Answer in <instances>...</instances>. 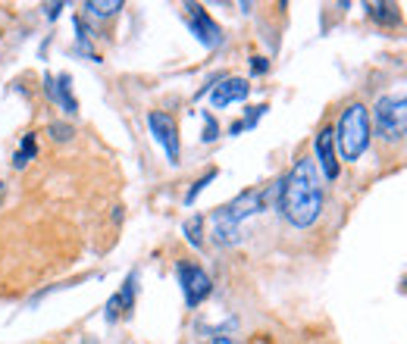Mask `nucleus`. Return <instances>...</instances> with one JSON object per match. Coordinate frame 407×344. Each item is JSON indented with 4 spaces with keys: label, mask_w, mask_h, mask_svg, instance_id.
<instances>
[{
    "label": "nucleus",
    "mask_w": 407,
    "mask_h": 344,
    "mask_svg": "<svg viewBox=\"0 0 407 344\" xmlns=\"http://www.w3.org/2000/svg\"><path fill=\"white\" fill-rule=\"evenodd\" d=\"M135 282H138V275L132 273V275L126 279V285H122L119 295L110 297V304H107V319H110V323H116L122 313L132 310V304H135Z\"/></svg>",
    "instance_id": "nucleus-10"
},
{
    "label": "nucleus",
    "mask_w": 407,
    "mask_h": 344,
    "mask_svg": "<svg viewBox=\"0 0 407 344\" xmlns=\"http://www.w3.org/2000/svg\"><path fill=\"white\" fill-rule=\"evenodd\" d=\"M213 179H216V170H207V172H204V179H198V182H194V188H191V191L185 194V203H194V197H198V194L204 191V188H207L210 182H213Z\"/></svg>",
    "instance_id": "nucleus-16"
},
{
    "label": "nucleus",
    "mask_w": 407,
    "mask_h": 344,
    "mask_svg": "<svg viewBox=\"0 0 407 344\" xmlns=\"http://www.w3.org/2000/svg\"><path fill=\"white\" fill-rule=\"evenodd\" d=\"M188 10V25H191V32H194V38H198L204 47H220L223 44V28L213 22V16H210L204 6L198 4H191V6H185Z\"/></svg>",
    "instance_id": "nucleus-5"
},
{
    "label": "nucleus",
    "mask_w": 407,
    "mask_h": 344,
    "mask_svg": "<svg viewBox=\"0 0 407 344\" xmlns=\"http://www.w3.org/2000/svg\"><path fill=\"white\" fill-rule=\"evenodd\" d=\"M201 229H204V219H201V216H191V219H188V223H185V238L191 241L194 247H201V244H204Z\"/></svg>",
    "instance_id": "nucleus-15"
},
{
    "label": "nucleus",
    "mask_w": 407,
    "mask_h": 344,
    "mask_svg": "<svg viewBox=\"0 0 407 344\" xmlns=\"http://www.w3.org/2000/svg\"><path fill=\"white\" fill-rule=\"evenodd\" d=\"M367 13H370V19L382 22V25H398V22H401V13L391 4H367Z\"/></svg>",
    "instance_id": "nucleus-13"
},
{
    "label": "nucleus",
    "mask_w": 407,
    "mask_h": 344,
    "mask_svg": "<svg viewBox=\"0 0 407 344\" xmlns=\"http://www.w3.org/2000/svg\"><path fill=\"white\" fill-rule=\"evenodd\" d=\"M373 122L385 141H395V138L407 135V88L401 94L395 91L379 97V104L373 109Z\"/></svg>",
    "instance_id": "nucleus-3"
},
{
    "label": "nucleus",
    "mask_w": 407,
    "mask_h": 344,
    "mask_svg": "<svg viewBox=\"0 0 407 344\" xmlns=\"http://www.w3.org/2000/svg\"><path fill=\"white\" fill-rule=\"evenodd\" d=\"M251 69H254V76H260V72H266V69H270V63H266V60H264V57H254Z\"/></svg>",
    "instance_id": "nucleus-20"
},
{
    "label": "nucleus",
    "mask_w": 407,
    "mask_h": 344,
    "mask_svg": "<svg viewBox=\"0 0 407 344\" xmlns=\"http://www.w3.org/2000/svg\"><path fill=\"white\" fill-rule=\"evenodd\" d=\"M264 113H266V107H251L248 119H244L242 126H244V129H254V126H257V119H260V116H264Z\"/></svg>",
    "instance_id": "nucleus-18"
},
{
    "label": "nucleus",
    "mask_w": 407,
    "mask_h": 344,
    "mask_svg": "<svg viewBox=\"0 0 407 344\" xmlns=\"http://www.w3.org/2000/svg\"><path fill=\"white\" fill-rule=\"evenodd\" d=\"M45 91H47L63 109H66L69 116L78 113V100H76V94H72V76H69V72H63L60 78L45 76Z\"/></svg>",
    "instance_id": "nucleus-9"
},
{
    "label": "nucleus",
    "mask_w": 407,
    "mask_h": 344,
    "mask_svg": "<svg viewBox=\"0 0 407 344\" xmlns=\"http://www.w3.org/2000/svg\"><path fill=\"white\" fill-rule=\"evenodd\" d=\"M35 157H38V138L23 135V144H19V150L13 153V166H16V170H25L28 160H35Z\"/></svg>",
    "instance_id": "nucleus-12"
},
{
    "label": "nucleus",
    "mask_w": 407,
    "mask_h": 344,
    "mask_svg": "<svg viewBox=\"0 0 407 344\" xmlns=\"http://www.w3.org/2000/svg\"><path fill=\"white\" fill-rule=\"evenodd\" d=\"M179 282H182V291H185V304L188 307L204 304L210 297V291H213L210 275L204 273L201 266H194V263H179Z\"/></svg>",
    "instance_id": "nucleus-4"
},
{
    "label": "nucleus",
    "mask_w": 407,
    "mask_h": 344,
    "mask_svg": "<svg viewBox=\"0 0 407 344\" xmlns=\"http://www.w3.org/2000/svg\"><path fill=\"white\" fill-rule=\"evenodd\" d=\"M216 135H220V126H216V119L210 113H204V141H216Z\"/></svg>",
    "instance_id": "nucleus-17"
},
{
    "label": "nucleus",
    "mask_w": 407,
    "mask_h": 344,
    "mask_svg": "<svg viewBox=\"0 0 407 344\" xmlns=\"http://www.w3.org/2000/svg\"><path fill=\"white\" fill-rule=\"evenodd\" d=\"M148 126H151V131H154L157 141L163 144L170 163H179V129H176V122H172V116L157 109V113L148 116Z\"/></svg>",
    "instance_id": "nucleus-6"
},
{
    "label": "nucleus",
    "mask_w": 407,
    "mask_h": 344,
    "mask_svg": "<svg viewBox=\"0 0 407 344\" xmlns=\"http://www.w3.org/2000/svg\"><path fill=\"white\" fill-rule=\"evenodd\" d=\"M336 141L341 157L351 163V160H360V153L370 148V109L363 104H351L341 113L338 129H336Z\"/></svg>",
    "instance_id": "nucleus-2"
},
{
    "label": "nucleus",
    "mask_w": 407,
    "mask_h": 344,
    "mask_svg": "<svg viewBox=\"0 0 407 344\" xmlns=\"http://www.w3.org/2000/svg\"><path fill=\"white\" fill-rule=\"evenodd\" d=\"M251 94V85L244 78H223L220 85H213V94H210V104L216 109L235 104V100H244Z\"/></svg>",
    "instance_id": "nucleus-8"
},
{
    "label": "nucleus",
    "mask_w": 407,
    "mask_h": 344,
    "mask_svg": "<svg viewBox=\"0 0 407 344\" xmlns=\"http://www.w3.org/2000/svg\"><path fill=\"white\" fill-rule=\"evenodd\" d=\"M60 10H63V4H47V16H50V19L60 16Z\"/></svg>",
    "instance_id": "nucleus-21"
},
{
    "label": "nucleus",
    "mask_w": 407,
    "mask_h": 344,
    "mask_svg": "<svg viewBox=\"0 0 407 344\" xmlns=\"http://www.w3.org/2000/svg\"><path fill=\"white\" fill-rule=\"evenodd\" d=\"M210 344H235V341H232V338H226V335H220V338H213Z\"/></svg>",
    "instance_id": "nucleus-22"
},
{
    "label": "nucleus",
    "mask_w": 407,
    "mask_h": 344,
    "mask_svg": "<svg viewBox=\"0 0 407 344\" xmlns=\"http://www.w3.org/2000/svg\"><path fill=\"white\" fill-rule=\"evenodd\" d=\"M85 10H88L91 16L107 19V16H113V13L122 10V0H88V4H85Z\"/></svg>",
    "instance_id": "nucleus-14"
},
{
    "label": "nucleus",
    "mask_w": 407,
    "mask_h": 344,
    "mask_svg": "<svg viewBox=\"0 0 407 344\" xmlns=\"http://www.w3.org/2000/svg\"><path fill=\"white\" fill-rule=\"evenodd\" d=\"M279 210L295 229H307L319 219L323 210V179H319L317 160L304 157L295 163L288 179L282 182L279 191Z\"/></svg>",
    "instance_id": "nucleus-1"
},
{
    "label": "nucleus",
    "mask_w": 407,
    "mask_h": 344,
    "mask_svg": "<svg viewBox=\"0 0 407 344\" xmlns=\"http://www.w3.org/2000/svg\"><path fill=\"white\" fill-rule=\"evenodd\" d=\"M210 223H213V238L220 241V244H235V241L242 238V225L232 223V219L223 213V210H216Z\"/></svg>",
    "instance_id": "nucleus-11"
},
{
    "label": "nucleus",
    "mask_w": 407,
    "mask_h": 344,
    "mask_svg": "<svg viewBox=\"0 0 407 344\" xmlns=\"http://www.w3.org/2000/svg\"><path fill=\"white\" fill-rule=\"evenodd\" d=\"M50 135H54L57 141H66V138L72 135V129H69V126H60V122H54V126H50Z\"/></svg>",
    "instance_id": "nucleus-19"
},
{
    "label": "nucleus",
    "mask_w": 407,
    "mask_h": 344,
    "mask_svg": "<svg viewBox=\"0 0 407 344\" xmlns=\"http://www.w3.org/2000/svg\"><path fill=\"white\" fill-rule=\"evenodd\" d=\"M317 163L323 166V175L329 182L338 179V157H336V131L323 129L317 135Z\"/></svg>",
    "instance_id": "nucleus-7"
}]
</instances>
